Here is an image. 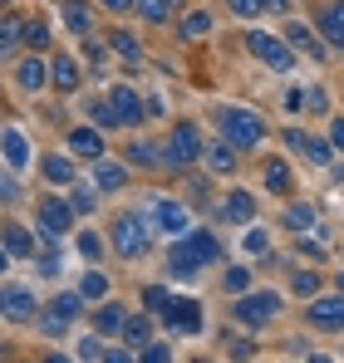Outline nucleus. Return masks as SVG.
<instances>
[{
	"label": "nucleus",
	"mask_w": 344,
	"mask_h": 363,
	"mask_svg": "<svg viewBox=\"0 0 344 363\" xmlns=\"http://www.w3.org/2000/svg\"><path fill=\"white\" fill-rule=\"evenodd\" d=\"M20 35H25V25H20V20H5V25H0V55H10Z\"/></svg>",
	"instance_id": "nucleus-34"
},
{
	"label": "nucleus",
	"mask_w": 344,
	"mask_h": 363,
	"mask_svg": "<svg viewBox=\"0 0 344 363\" xmlns=\"http://www.w3.org/2000/svg\"><path fill=\"white\" fill-rule=\"evenodd\" d=\"M286 147L310 152V162H315V167H325V162H330V143H315V138H305V133H286Z\"/></svg>",
	"instance_id": "nucleus-13"
},
{
	"label": "nucleus",
	"mask_w": 344,
	"mask_h": 363,
	"mask_svg": "<svg viewBox=\"0 0 344 363\" xmlns=\"http://www.w3.org/2000/svg\"><path fill=\"white\" fill-rule=\"evenodd\" d=\"M5 250H10V255H30V250H35L30 231H25V226H5Z\"/></svg>",
	"instance_id": "nucleus-25"
},
{
	"label": "nucleus",
	"mask_w": 344,
	"mask_h": 363,
	"mask_svg": "<svg viewBox=\"0 0 344 363\" xmlns=\"http://www.w3.org/2000/svg\"><path fill=\"white\" fill-rule=\"evenodd\" d=\"M266 186H271V191H286V186H290L286 162H271V167H266Z\"/></svg>",
	"instance_id": "nucleus-36"
},
{
	"label": "nucleus",
	"mask_w": 344,
	"mask_h": 363,
	"mask_svg": "<svg viewBox=\"0 0 344 363\" xmlns=\"http://www.w3.org/2000/svg\"><path fill=\"white\" fill-rule=\"evenodd\" d=\"M0 314L10 324H30L35 319V295L30 290H0Z\"/></svg>",
	"instance_id": "nucleus-7"
},
{
	"label": "nucleus",
	"mask_w": 344,
	"mask_h": 363,
	"mask_svg": "<svg viewBox=\"0 0 344 363\" xmlns=\"http://www.w3.org/2000/svg\"><path fill=\"white\" fill-rule=\"evenodd\" d=\"M340 295H344V275H340Z\"/></svg>",
	"instance_id": "nucleus-58"
},
{
	"label": "nucleus",
	"mask_w": 344,
	"mask_h": 363,
	"mask_svg": "<svg viewBox=\"0 0 344 363\" xmlns=\"http://www.w3.org/2000/svg\"><path fill=\"white\" fill-rule=\"evenodd\" d=\"M320 30H325V40H335L344 50V0H335V5L320 10Z\"/></svg>",
	"instance_id": "nucleus-14"
},
{
	"label": "nucleus",
	"mask_w": 344,
	"mask_h": 363,
	"mask_svg": "<svg viewBox=\"0 0 344 363\" xmlns=\"http://www.w3.org/2000/svg\"><path fill=\"white\" fill-rule=\"evenodd\" d=\"M158 226H163L168 236H182V231H187V211H182L177 201H158Z\"/></svg>",
	"instance_id": "nucleus-17"
},
{
	"label": "nucleus",
	"mask_w": 344,
	"mask_h": 363,
	"mask_svg": "<svg viewBox=\"0 0 344 363\" xmlns=\"http://www.w3.org/2000/svg\"><path fill=\"white\" fill-rule=\"evenodd\" d=\"M310 324H315V329H344V295L315 300L310 304Z\"/></svg>",
	"instance_id": "nucleus-10"
},
{
	"label": "nucleus",
	"mask_w": 344,
	"mask_h": 363,
	"mask_svg": "<svg viewBox=\"0 0 344 363\" xmlns=\"http://www.w3.org/2000/svg\"><path fill=\"white\" fill-rule=\"evenodd\" d=\"M79 359H84V363L104 359V354H99V339H84V344H79Z\"/></svg>",
	"instance_id": "nucleus-48"
},
{
	"label": "nucleus",
	"mask_w": 344,
	"mask_h": 363,
	"mask_svg": "<svg viewBox=\"0 0 344 363\" xmlns=\"http://www.w3.org/2000/svg\"><path fill=\"white\" fill-rule=\"evenodd\" d=\"M45 177L59 182V186H64V182H74V162H69V157H45Z\"/></svg>",
	"instance_id": "nucleus-29"
},
{
	"label": "nucleus",
	"mask_w": 344,
	"mask_h": 363,
	"mask_svg": "<svg viewBox=\"0 0 344 363\" xmlns=\"http://www.w3.org/2000/svg\"><path fill=\"white\" fill-rule=\"evenodd\" d=\"M128 157H133L138 167H158V162H163V152H158V147H148V143H133V147H128Z\"/></svg>",
	"instance_id": "nucleus-31"
},
{
	"label": "nucleus",
	"mask_w": 344,
	"mask_h": 363,
	"mask_svg": "<svg viewBox=\"0 0 344 363\" xmlns=\"http://www.w3.org/2000/svg\"><path fill=\"white\" fill-rule=\"evenodd\" d=\"M79 309H84V295H59V300L50 304V314H55V319H64V324H69Z\"/></svg>",
	"instance_id": "nucleus-30"
},
{
	"label": "nucleus",
	"mask_w": 344,
	"mask_h": 363,
	"mask_svg": "<svg viewBox=\"0 0 344 363\" xmlns=\"http://www.w3.org/2000/svg\"><path fill=\"white\" fill-rule=\"evenodd\" d=\"M79 250H84L89 260H99V241H94V236H79Z\"/></svg>",
	"instance_id": "nucleus-49"
},
{
	"label": "nucleus",
	"mask_w": 344,
	"mask_h": 363,
	"mask_svg": "<svg viewBox=\"0 0 344 363\" xmlns=\"http://www.w3.org/2000/svg\"><path fill=\"white\" fill-rule=\"evenodd\" d=\"M168 265H172V280H197V275H202V260L187 250V241L168 245Z\"/></svg>",
	"instance_id": "nucleus-9"
},
{
	"label": "nucleus",
	"mask_w": 344,
	"mask_h": 363,
	"mask_svg": "<svg viewBox=\"0 0 344 363\" xmlns=\"http://www.w3.org/2000/svg\"><path fill=\"white\" fill-rule=\"evenodd\" d=\"M217 123H222V138H227L231 147H256V143L266 138L261 118H256V113H246V108H222Z\"/></svg>",
	"instance_id": "nucleus-1"
},
{
	"label": "nucleus",
	"mask_w": 344,
	"mask_h": 363,
	"mask_svg": "<svg viewBox=\"0 0 344 363\" xmlns=\"http://www.w3.org/2000/svg\"><path fill=\"white\" fill-rule=\"evenodd\" d=\"M187 250H192V255H197L202 265H212V260H222V245L212 241L207 231H197V236H187Z\"/></svg>",
	"instance_id": "nucleus-19"
},
{
	"label": "nucleus",
	"mask_w": 344,
	"mask_h": 363,
	"mask_svg": "<svg viewBox=\"0 0 344 363\" xmlns=\"http://www.w3.org/2000/svg\"><path fill=\"white\" fill-rule=\"evenodd\" d=\"M148 245H153L148 241V226H143L138 216H118L114 221V250L123 255V260H138Z\"/></svg>",
	"instance_id": "nucleus-3"
},
{
	"label": "nucleus",
	"mask_w": 344,
	"mask_h": 363,
	"mask_svg": "<svg viewBox=\"0 0 344 363\" xmlns=\"http://www.w3.org/2000/svg\"><path fill=\"white\" fill-rule=\"evenodd\" d=\"M227 290H231V295H246V290H251V275H246L241 265H236V270H227Z\"/></svg>",
	"instance_id": "nucleus-39"
},
{
	"label": "nucleus",
	"mask_w": 344,
	"mask_h": 363,
	"mask_svg": "<svg viewBox=\"0 0 344 363\" xmlns=\"http://www.w3.org/2000/svg\"><path fill=\"white\" fill-rule=\"evenodd\" d=\"M330 143H335V147H344V118H335V128H330Z\"/></svg>",
	"instance_id": "nucleus-50"
},
{
	"label": "nucleus",
	"mask_w": 344,
	"mask_h": 363,
	"mask_svg": "<svg viewBox=\"0 0 344 363\" xmlns=\"http://www.w3.org/2000/svg\"><path fill=\"white\" fill-rule=\"evenodd\" d=\"M45 363H69V359H59V354H50V359H45Z\"/></svg>",
	"instance_id": "nucleus-56"
},
{
	"label": "nucleus",
	"mask_w": 344,
	"mask_h": 363,
	"mask_svg": "<svg viewBox=\"0 0 344 363\" xmlns=\"http://www.w3.org/2000/svg\"><path fill=\"white\" fill-rule=\"evenodd\" d=\"M50 74H55V89H64V94H69V89H79V64H74V60H64V55H59Z\"/></svg>",
	"instance_id": "nucleus-20"
},
{
	"label": "nucleus",
	"mask_w": 344,
	"mask_h": 363,
	"mask_svg": "<svg viewBox=\"0 0 344 363\" xmlns=\"http://www.w3.org/2000/svg\"><path fill=\"white\" fill-rule=\"evenodd\" d=\"M133 10H138L148 25H163V20L177 15V0H133Z\"/></svg>",
	"instance_id": "nucleus-16"
},
{
	"label": "nucleus",
	"mask_w": 344,
	"mask_h": 363,
	"mask_svg": "<svg viewBox=\"0 0 344 363\" xmlns=\"http://www.w3.org/2000/svg\"><path fill=\"white\" fill-rule=\"evenodd\" d=\"M89 113H94V123H99V128H123V118L114 113V104H109V99H99Z\"/></svg>",
	"instance_id": "nucleus-32"
},
{
	"label": "nucleus",
	"mask_w": 344,
	"mask_h": 363,
	"mask_svg": "<svg viewBox=\"0 0 344 363\" xmlns=\"http://www.w3.org/2000/svg\"><path fill=\"white\" fill-rule=\"evenodd\" d=\"M0 270H10V255H5V250H0Z\"/></svg>",
	"instance_id": "nucleus-55"
},
{
	"label": "nucleus",
	"mask_w": 344,
	"mask_h": 363,
	"mask_svg": "<svg viewBox=\"0 0 344 363\" xmlns=\"http://www.w3.org/2000/svg\"><path fill=\"white\" fill-rule=\"evenodd\" d=\"M64 20H69V30H74V35H89V10H79L74 0L64 5Z\"/></svg>",
	"instance_id": "nucleus-33"
},
{
	"label": "nucleus",
	"mask_w": 344,
	"mask_h": 363,
	"mask_svg": "<svg viewBox=\"0 0 344 363\" xmlns=\"http://www.w3.org/2000/svg\"><path fill=\"white\" fill-rule=\"evenodd\" d=\"M310 363H330V359H325V354H315V359H310Z\"/></svg>",
	"instance_id": "nucleus-57"
},
{
	"label": "nucleus",
	"mask_w": 344,
	"mask_h": 363,
	"mask_svg": "<svg viewBox=\"0 0 344 363\" xmlns=\"http://www.w3.org/2000/svg\"><path fill=\"white\" fill-rule=\"evenodd\" d=\"M197 157H202V133H197V123H177L168 133L163 162H168V167H192Z\"/></svg>",
	"instance_id": "nucleus-2"
},
{
	"label": "nucleus",
	"mask_w": 344,
	"mask_h": 363,
	"mask_svg": "<svg viewBox=\"0 0 344 363\" xmlns=\"http://www.w3.org/2000/svg\"><path fill=\"white\" fill-rule=\"evenodd\" d=\"M143 304H148V309H168L172 295H168V290H158V285H148V290H143Z\"/></svg>",
	"instance_id": "nucleus-40"
},
{
	"label": "nucleus",
	"mask_w": 344,
	"mask_h": 363,
	"mask_svg": "<svg viewBox=\"0 0 344 363\" xmlns=\"http://www.w3.org/2000/svg\"><path fill=\"white\" fill-rule=\"evenodd\" d=\"M69 226H74V206L59 201V196H45V206H40V231H45V241H59Z\"/></svg>",
	"instance_id": "nucleus-6"
},
{
	"label": "nucleus",
	"mask_w": 344,
	"mask_h": 363,
	"mask_svg": "<svg viewBox=\"0 0 344 363\" xmlns=\"http://www.w3.org/2000/svg\"><path fill=\"white\" fill-rule=\"evenodd\" d=\"M286 226H290V231H305V226H310V211H305V206H290V211H286Z\"/></svg>",
	"instance_id": "nucleus-43"
},
{
	"label": "nucleus",
	"mask_w": 344,
	"mask_h": 363,
	"mask_svg": "<svg viewBox=\"0 0 344 363\" xmlns=\"http://www.w3.org/2000/svg\"><path fill=\"white\" fill-rule=\"evenodd\" d=\"M69 147L84 152V157H94V162L104 157V138H99L94 128H74V133H69Z\"/></svg>",
	"instance_id": "nucleus-15"
},
{
	"label": "nucleus",
	"mask_w": 344,
	"mask_h": 363,
	"mask_svg": "<svg viewBox=\"0 0 344 363\" xmlns=\"http://www.w3.org/2000/svg\"><path fill=\"white\" fill-rule=\"evenodd\" d=\"M143 363H172L168 344H143Z\"/></svg>",
	"instance_id": "nucleus-41"
},
{
	"label": "nucleus",
	"mask_w": 344,
	"mask_h": 363,
	"mask_svg": "<svg viewBox=\"0 0 344 363\" xmlns=\"http://www.w3.org/2000/svg\"><path fill=\"white\" fill-rule=\"evenodd\" d=\"M109 40H114V50L123 55V60H138V55H143V50H138V40H133V35H123V30H118V35H109Z\"/></svg>",
	"instance_id": "nucleus-37"
},
{
	"label": "nucleus",
	"mask_w": 344,
	"mask_h": 363,
	"mask_svg": "<svg viewBox=\"0 0 344 363\" xmlns=\"http://www.w3.org/2000/svg\"><path fill=\"white\" fill-rule=\"evenodd\" d=\"M0 196H5V201H15V196H20V186H15V182H5V177H0Z\"/></svg>",
	"instance_id": "nucleus-51"
},
{
	"label": "nucleus",
	"mask_w": 344,
	"mask_h": 363,
	"mask_svg": "<svg viewBox=\"0 0 344 363\" xmlns=\"http://www.w3.org/2000/svg\"><path fill=\"white\" fill-rule=\"evenodd\" d=\"M266 245H271V236H266L261 226H251V231H246V250H266Z\"/></svg>",
	"instance_id": "nucleus-44"
},
{
	"label": "nucleus",
	"mask_w": 344,
	"mask_h": 363,
	"mask_svg": "<svg viewBox=\"0 0 344 363\" xmlns=\"http://www.w3.org/2000/svg\"><path fill=\"white\" fill-rule=\"evenodd\" d=\"M207 162H212V172H231L236 167V147L231 143H212L207 147Z\"/></svg>",
	"instance_id": "nucleus-21"
},
{
	"label": "nucleus",
	"mask_w": 344,
	"mask_h": 363,
	"mask_svg": "<svg viewBox=\"0 0 344 363\" xmlns=\"http://www.w3.org/2000/svg\"><path fill=\"white\" fill-rule=\"evenodd\" d=\"M227 354H231V359H251L256 349H251V339H231V344H227Z\"/></svg>",
	"instance_id": "nucleus-46"
},
{
	"label": "nucleus",
	"mask_w": 344,
	"mask_h": 363,
	"mask_svg": "<svg viewBox=\"0 0 344 363\" xmlns=\"http://www.w3.org/2000/svg\"><path fill=\"white\" fill-rule=\"evenodd\" d=\"M222 216H227V221H251V216H256V196H246V191H231L227 206H222Z\"/></svg>",
	"instance_id": "nucleus-18"
},
{
	"label": "nucleus",
	"mask_w": 344,
	"mask_h": 363,
	"mask_svg": "<svg viewBox=\"0 0 344 363\" xmlns=\"http://www.w3.org/2000/svg\"><path fill=\"white\" fill-rule=\"evenodd\" d=\"M15 79H20V89H30V94H35V89H45V64H40V60H25Z\"/></svg>",
	"instance_id": "nucleus-23"
},
{
	"label": "nucleus",
	"mask_w": 344,
	"mask_h": 363,
	"mask_svg": "<svg viewBox=\"0 0 344 363\" xmlns=\"http://www.w3.org/2000/svg\"><path fill=\"white\" fill-rule=\"evenodd\" d=\"M123 177H128L123 167H114V162H104V157H99V167H94V182H99L104 191H118V186H123Z\"/></svg>",
	"instance_id": "nucleus-24"
},
{
	"label": "nucleus",
	"mask_w": 344,
	"mask_h": 363,
	"mask_svg": "<svg viewBox=\"0 0 344 363\" xmlns=\"http://www.w3.org/2000/svg\"><path fill=\"white\" fill-rule=\"evenodd\" d=\"M79 295H84V300H104V295H109V280H104L99 270H89V275L79 280Z\"/></svg>",
	"instance_id": "nucleus-28"
},
{
	"label": "nucleus",
	"mask_w": 344,
	"mask_h": 363,
	"mask_svg": "<svg viewBox=\"0 0 344 363\" xmlns=\"http://www.w3.org/2000/svg\"><path fill=\"white\" fill-rule=\"evenodd\" d=\"M286 40L295 45V50H315V40H310V30H305V25H290V30H286Z\"/></svg>",
	"instance_id": "nucleus-42"
},
{
	"label": "nucleus",
	"mask_w": 344,
	"mask_h": 363,
	"mask_svg": "<svg viewBox=\"0 0 344 363\" xmlns=\"http://www.w3.org/2000/svg\"><path fill=\"white\" fill-rule=\"evenodd\" d=\"M123 324H128V319H123L118 304H104V309H99V334H123Z\"/></svg>",
	"instance_id": "nucleus-27"
},
{
	"label": "nucleus",
	"mask_w": 344,
	"mask_h": 363,
	"mask_svg": "<svg viewBox=\"0 0 344 363\" xmlns=\"http://www.w3.org/2000/svg\"><path fill=\"white\" fill-rule=\"evenodd\" d=\"M197 314H202V304H197V300H172L163 319H168L177 334H197V329H202V319H197Z\"/></svg>",
	"instance_id": "nucleus-8"
},
{
	"label": "nucleus",
	"mask_w": 344,
	"mask_h": 363,
	"mask_svg": "<svg viewBox=\"0 0 344 363\" xmlns=\"http://www.w3.org/2000/svg\"><path fill=\"white\" fill-rule=\"evenodd\" d=\"M276 309H281V295H271V290H266V295H241L231 314H236V324L261 329V324H271V314H276Z\"/></svg>",
	"instance_id": "nucleus-4"
},
{
	"label": "nucleus",
	"mask_w": 344,
	"mask_h": 363,
	"mask_svg": "<svg viewBox=\"0 0 344 363\" xmlns=\"http://www.w3.org/2000/svg\"><path fill=\"white\" fill-rule=\"evenodd\" d=\"M231 10H236V15H241V20H251V15H256V10H261V0H231Z\"/></svg>",
	"instance_id": "nucleus-47"
},
{
	"label": "nucleus",
	"mask_w": 344,
	"mask_h": 363,
	"mask_svg": "<svg viewBox=\"0 0 344 363\" xmlns=\"http://www.w3.org/2000/svg\"><path fill=\"white\" fill-rule=\"evenodd\" d=\"M207 30H212V15H207V10L182 15V40H197V35H207Z\"/></svg>",
	"instance_id": "nucleus-26"
},
{
	"label": "nucleus",
	"mask_w": 344,
	"mask_h": 363,
	"mask_svg": "<svg viewBox=\"0 0 344 363\" xmlns=\"http://www.w3.org/2000/svg\"><path fill=\"white\" fill-rule=\"evenodd\" d=\"M104 5H109V10H128L133 0H104Z\"/></svg>",
	"instance_id": "nucleus-54"
},
{
	"label": "nucleus",
	"mask_w": 344,
	"mask_h": 363,
	"mask_svg": "<svg viewBox=\"0 0 344 363\" xmlns=\"http://www.w3.org/2000/svg\"><path fill=\"white\" fill-rule=\"evenodd\" d=\"M69 206H74V211H89V206H94V186H79V191H74V201H69Z\"/></svg>",
	"instance_id": "nucleus-45"
},
{
	"label": "nucleus",
	"mask_w": 344,
	"mask_h": 363,
	"mask_svg": "<svg viewBox=\"0 0 344 363\" xmlns=\"http://www.w3.org/2000/svg\"><path fill=\"white\" fill-rule=\"evenodd\" d=\"M290 285H295V295H315V290H320V275H315V270H300Z\"/></svg>",
	"instance_id": "nucleus-38"
},
{
	"label": "nucleus",
	"mask_w": 344,
	"mask_h": 363,
	"mask_svg": "<svg viewBox=\"0 0 344 363\" xmlns=\"http://www.w3.org/2000/svg\"><path fill=\"white\" fill-rule=\"evenodd\" d=\"M261 5H266V10H276V15H286V10H290V0H261Z\"/></svg>",
	"instance_id": "nucleus-53"
},
{
	"label": "nucleus",
	"mask_w": 344,
	"mask_h": 363,
	"mask_svg": "<svg viewBox=\"0 0 344 363\" xmlns=\"http://www.w3.org/2000/svg\"><path fill=\"white\" fill-rule=\"evenodd\" d=\"M104 363H133V354H123V349H114V354H104Z\"/></svg>",
	"instance_id": "nucleus-52"
},
{
	"label": "nucleus",
	"mask_w": 344,
	"mask_h": 363,
	"mask_svg": "<svg viewBox=\"0 0 344 363\" xmlns=\"http://www.w3.org/2000/svg\"><path fill=\"white\" fill-rule=\"evenodd\" d=\"M25 45H30V50H45V45H50V25H40V20L25 25Z\"/></svg>",
	"instance_id": "nucleus-35"
},
{
	"label": "nucleus",
	"mask_w": 344,
	"mask_h": 363,
	"mask_svg": "<svg viewBox=\"0 0 344 363\" xmlns=\"http://www.w3.org/2000/svg\"><path fill=\"white\" fill-rule=\"evenodd\" d=\"M109 104H114L118 118H123V128L143 123V104H138V94H133V89H114V94H109Z\"/></svg>",
	"instance_id": "nucleus-12"
},
{
	"label": "nucleus",
	"mask_w": 344,
	"mask_h": 363,
	"mask_svg": "<svg viewBox=\"0 0 344 363\" xmlns=\"http://www.w3.org/2000/svg\"><path fill=\"white\" fill-rule=\"evenodd\" d=\"M148 334H153V324H148L143 314L123 324V344H128V349H143V344H148Z\"/></svg>",
	"instance_id": "nucleus-22"
},
{
	"label": "nucleus",
	"mask_w": 344,
	"mask_h": 363,
	"mask_svg": "<svg viewBox=\"0 0 344 363\" xmlns=\"http://www.w3.org/2000/svg\"><path fill=\"white\" fill-rule=\"evenodd\" d=\"M246 45H251V55L256 60H266L276 74H286L290 64H295V55H290L286 40H276V35H266V30H256V35H246Z\"/></svg>",
	"instance_id": "nucleus-5"
},
{
	"label": "nucleus",
	"mask_w": 344,
	"mask_h": 363,
	"mask_svg": "<svg viewBox=\"0 0 344 363\" xmlns=\"http://www.w3.org/2000/svg\"><path fill=\"white\" fill-rule=\"evenodd\" d=\"M0 152H5V162L20 172V167H30V143H25V133L20 128H5L0 133Z\"/></svg>",
	"instance_id": "nucleus-11"
}]
</instances>
